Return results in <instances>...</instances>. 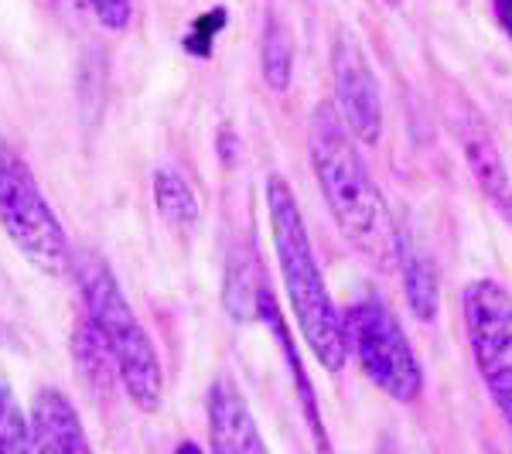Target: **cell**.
Masks as SVG:
<instances>
[{
	"label": "cell",
	"mask_w": 512,
	"mask_h": 454,
	"mask_svg": "<svg viewBox=\"0 0 512 454\" xmlns=\"http://www.w3.org/2000/svg\"><path fill=\"white\" fill-rule=\"evenodd\" d=\"M267 212H270V233H274V253L277 267L284 277L287 304L294 311V321L301 328L308 349L328 373H342L349 359L345 345L342 311H338L332 291L321 274V263L311 246L308 226H304L301 205L280 175L267 178Z\"/></svg>",
	"instance_id": "2"
},
{
	"label": "cell",
	"mask_w": 512,
	"mask_h": 454,
	"mask_svg": "<svg viewBox=\"0 0 512 454\" xmlns=\"http://www.w3.org/2000/svg\"><path fill=\"white\" fill-rule=\"evenodd\" d=\"M355 144L359 140L349 134L332 103H318L311 110L308 151L328 212L362 257L373 260L379 270H390L400 260V233Z\"/></svg>",
	"instance_id": "1"
},
{
	"label": "cell",
	"mask_w": 512,
	"mask_h": 454,
	"mask_svg": "<svg viewBox=\"0 0 512 454\" xmlns=\"http://www.w3.org/2000/svg\"><path fill=\"white\" fill-rule=\"evenodd\" d=\"M154 205H158L161 219L168 222L175 233H192L198 222V198L178 171L164 168L154 175Z\"/></svg>",
	"instance_id": "13"
},
{
	"label": "cell",
	"mask_w": 512,
	"mask_h": 454,
	"mask_svg": "<svg viewBox=\"0 0 512 454\" xmlns=\"http://www.w3.org/2000/svg\"><path fill=\"white\" fill-rule=\"evenodd\" d=\"M332 86H335V110L345 120L349 134L366 147H376L383 137V99L379 82L369 65L362 45L352 31L338 28L332 45Z\"/></svg>",
	"instance_id": "7"
},
{
	"label": "cell",
	"mask_w": 512,
	"mask_h": 454,
	"mask_svg": "<svg viewBox=\"0 0 512 454\" xmlns=\"http://www.w3.org/2000/svg\"><path fill=\"white\" fill-rule=\"evenodd\" d=\"M31 451V424L21 414V403L14 400L11 379L0 366V454Z\"/></svg>",
	"instance_id": "14"
},
{
	"label": "cell",
	"mask_w": 512,
	"mask_h": 454,
	"mask_svg": "<svg viewBox=\"0 0 512 454\" xmlns=\"http://www.w3.org/2000/svg\"><path fill=\"white\" fill-rule=\"evenodd\" d=\"M291 72H294V48L287 41L284 28H270L267 31V41H263V79L267 86H274L277 93H284L287 82H291Z\"/></svg>",
	"instance_id": "15"
},
{
	"label": "cell",
	"mask_w": 512,
	"mask_h": 454,
	"mask_svg": "<svg viewBox=\"0 0 512 454\" xmlns=\"http://www.w3.org/2000/svg\"><path fill=\"white\" fill-rule=\"evenodd\" d=\"M99 24L110 31H123L134 18V0H89Z\"/></svg>",
	"instance_id": "16"
},
{
	"label": "cell",
	"mask_w": 512,
	"mask_h": 454,
	"mask_svg": "<svg viewBox=\"0 0 512 454\" xmlns=\"http://www.w3.org/2000/svg\"><path fill=\"white\" fill-rule=\"evenodd\" d=\"M345 345L376 390L396 403H414L424 393V369L396 315L376 297H362L342 311Z\"/></svg>",
	"instance_id": "5"
},
{
	"label": "cell",
	"mask_w": 512,
	"mask_h": 454,
	"mask_svg": "<svg viewBox=\"0 0 512 454\" xmlns=\"http://www.w3.org/2000/svg\"><path fill=\"white\" fill-rule=\"evenodd\" d=\"M72 359H76L82 383H86L96 396H106L113 390V383H120L110 345L103 342V335L96 332V325L89 321V315L82 318L76 325V332H72Z\"/></svg>",
	"instance_id": "11"
},
{
	"label": "cell",
	"mask_w": 512,
	"mask_h": 454,
	"mask_svg": "<svg viewBox=\"0 0 512 454\" xmlns=\"http://www.w3.org/2000/svg\"><path fill=\"white\" fill-rule=\"evenodd\" d=\"M400 270H403V287H407V304L414 311L417 321H434L441 315V284H437V270L427 260V253L414 243L400 239Z\"/></svg>",
	"instance_id": "12"
},
{
	"label": "cell",
	"mask_w": 512,
	"mask_h": 454,
	"mask_svg": "<svg viewBox=\"0 0 512 454\" xmlns=\"http://www.w3.org/2000/svg\"><path fill=\"white\" fill-rule=\"evenodd\" d=\"M465 332L485 390L512 427V297L495 280L465 287Z\"/></svg>",
	"instance_id": "6"
},
{
	"label": "cell",
	"mask_w": 512,
	"mask_h": 454,
	"mask_svg": "<svg viewBox=\"0 0 512 454\" xmlns=\"http://www.w3.org/2000/svg\"><path fill=\"white\" fill-rule=\"evenodd\" d=\"M69 274L79 287L82 308H86L89 321L103 335V342L110 345L123 393L130 396V403L137 410L154 414L164 396V369L158 345L151 342L147 328L140 325L137 311L123 297L113 267L93 250H72Z\"/></svg>",
	"instance_id": "3"
},
{
	"label": "cell",
	"mask_w": 512,
	"mask_h": 454,
	"mask_svg": "<svg viewBox=\"0 0 512 454\" xmlns=\"http://www.w3.org/2000/svg\"><path fill=\"white\" fill-rule=\"evenodd\" d=\"M0 226L35 270L48 277L69 274V236L41 192L31 164L7 137H0Z\"/></svg>",
	"instance_id": "4"
},
{
	"label": "cell",
	"mask_w": 512,
	"mask_h": 454,
	"mask_svg": "<svg viewBox=\"0 0 512 454\" xmlns=\"http://www.w3.org/2000/svg\"><path fill=\"white\" fill-rule=\"evenodd\" d=\"M31 451H89L86 427L76 410V403L69 400L55 386H41L31 400Z\"/></svg>",
	"instance_id": "10"
},
{
	"label": "cell",
	"mask_w": 512,
	"mask_h": 454,
	"mask_svg": "<svg viewBox=\"0 0 512 454\" xmlns=\"http://www.w3.org/2000/svg\"><path fill=\"white\" fill-rule=\"evenodd\" d=\"M454 130H458L461 151H465V161H468V168H472L482 195L489 198L492 209L512 226V181H509L506 161H502L489 127H485L478 113H468L465 120H458Z\"/></svg>",
	"instance_id": "9"
},
{
	"label": "cell",
	"mask_w": 512,
	"mask_h": 454,
	"mask_svg": "<svg viewBox=\"0 0 512 454\" xmlns=\"http://www.w3.org/2000/svg\"><path fill=\"white\" fill-rule=\"evenodd\" d=\"M209 417V448L219 454H267V441L246 407L243 393L229 379H216L205 403Z\"/></svg>",
	"instance_id": "8"
},
{
	"label": "cell",
	"mask_w": 512,
	"mask_h": 454,
	"mask_svg": "<svg viewBox=\"0 0 512 454\" xmlns=\"http://www.w3.org/2000/svg\"><path fill=\"white\" fill-rule=\"evenodd\" d=\"M495 11H499L502 24H506V31L512 35V0H495Z\"/></svg>",
	"instance_id": "17"
}]
</instances>
